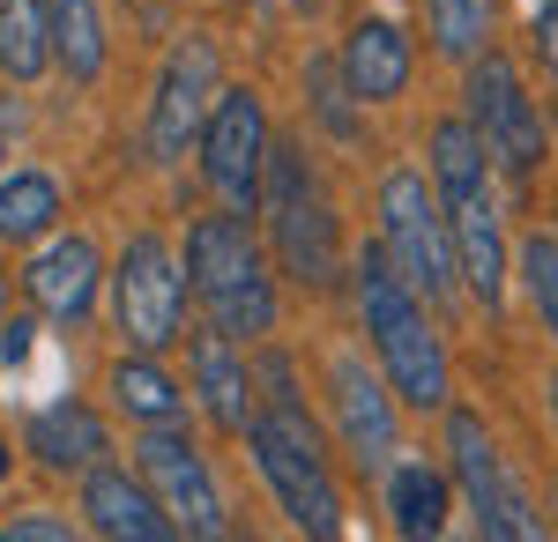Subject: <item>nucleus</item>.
<instances>
[{"label":"nucleus","mask_w":558,"mask_h":542,"mask_svg":"<svg viewBox=\"0 0 558 542\" xmlns=\"http://www.w3.org/2000/svg\"><path fill=\"white\" fill-rule=\"evenodd\" d=\"M432 171H439V215H447L454 275H462L484 305H499V291H507V238H499V201H492L484 141H476L470 120L432 126Z\"/></svg>","instance_id":"nucleus-1"},{"label":"nucleus","mask_w":558,"mask_h":542,"mask_svg":"<svg viewBox=\"0 0 558 542\" xmlns=\"http://www.w3.org/2000/svg\"><path fill=\"white\" fill-rule=\"evenodd\" d=\"M186 283L209 305L216 334H268L276 328V291H268V260L246 209L231 215H202L186 231Z\"/></svg>","instance_id":"nucleus-2"},{"label":"nucleus","mask_w":558,"mask_h":542,"mask_svg":"<svg viewBox=\"0 0 558 542\" xmlns=\"http://www.w3.org/2000/svg\"><path fill=\"white\" fill-rule=\"evenodd\" d=\"M357 305H365V328L380 342V365H387V379H395V394H402L410 409H447V349H439V334L425 328L410 283L387 275L380 252L357 260Z\"/></svg>","instance_id":"nucleus-3"},{"label":"nucleus","mask_w":558,"mask_h":542,"mask_svg":"<svg viewBox=\"0 0 558 542\" xmlns=\"http://www.w3.org/2000/svg\"><path fill=\"white\" fill-rule=\"evenodd\" d=\"M246 446H254L268 491L283 498L291 528H305V535H320V542L343 535V498H336L328 454H320L313 423L299 417V402H276L268 417H254V423H246Z\"/></svg>","instance_id":"nucleus-4"},{"label":"nucleus","mask_w":558,"mask_h":542,"mask_svg":"<svg viewBox=\"0 0 558 542\" xmlns=\"http://www.w3.org/2000/svg\"><path fill=\"white\" fill-rule=\"evenodd\" d=\"M260 209L276 231V252L299 283H328L336 275V215L320 201V178L305 171V157L291 141H268V164H260Z\"/></svg>","instance_id":"nucleus-5"},{"label":"nucleus","mask_w":558,"mask_h":542,"mask_svg":"<svg viewBox=\"0 0 558 542\" xmlns=\"http://www.w3.org/2000/svg\"><path fill=\"white\" fill-rule=\"evenodd\" d=\"M112 312H120V334L134 349H172L179 342V312H186V283L172 268V246L157 231H134L120 268H112Z\"/></svg>","instance_id":"nucleus-6"},{"label":"nucleus","mask_w":558,"mask_h":542,"mask_svg":"<svg viewBox=\"0 0 558 542\" xmlns=\"http://www.w3.org/2000/svg\"><path fill=\"white\" fill-rule=\"evenodd\" d=\"M380 223H387V252H395V275L410 291L439 297L454 283V246H447V215L425 194L417 171H387L380 178Z\"/></svg>","instance_id":"nucleus-7"},{"label":"nucleus","mask_w":558,"mask_h":542,"mask_svg":"<svg viewBox=\"0 0 558 542\" xmlns=\"http://www.w3.org/2000/svg\"><path fill=\"white\" fill-rule=\"evenodd\" d=\"M470 126L514 178H529V171L544 164V120H536V104H529V89H521L514 60H499L492 45L470 60Z\"/></svg>","instance_id":"nucleus-8"},{"label":"nucleus","mask_w":558,"mask_h":542,"mask_svg":"<svg viewBox=\"0 0 558 542\" xmlns=\"http://www.w3.org/2000/svg\"><path fill=\"white\" fill-rule=\"evenodd\" d=\"M260 164H268V112L254 89H216L209 120H202V171L231 209L260 201Z\"/></svg>","instance_id":"nucleus-9"},{"label":"nucleus","mask_w":558,"mask_h":542,"mask_svg":"<svg viewBox=\"0 0 558 542\" xmlns=\"http://www.w3.org/2000/svg\"><path fill=\"white\" fill-rule=\"evenodd\" d=\"M447 454H454V476H462V491H470L476 528H484V535H492V542H529V535H536V520H529L521 491L507 483V468H499L492 431H484L470 409H447Z\"/></svg>","instance_id":"nucleus-10"},{"label":"nucleus","mask_w":558,"mask_h":542,"mask_svg":"<svg viewBox=\"0 0 558 542\" xmlns=\"http://www.w3.org/2000/svg\"><path fill=\"white\" fill-rule=\"evenodd\" d=\"M142 476L157 483V505L172 513L179 535H223V498H216L209 460L194 454L172 423H149V439H142Z\"/></svg>","instance_id":"nucleus-11"},{"label":"nucleus","mask_w":558,"mask_h":542,"mask_svg":"<svg viewBox=\"0 0 558 542\" xmlns=\"http://www.w3.org/2000/svg\"><path fill=\"white\" fill-rule=\"evenodd\" d=\"M216 104V45L209 38H186L165 60V83H157V104H149V141H157V157H179L202 120H209Z\"/></svg>","instance_id":"nucleus-12"},{"label":"nucleus","mask_w":558,"mask_h":542,"mask_svg":"<svg viewBox=\"0 0 558 542\" xmlns=\"http://www.w3.org/2000/svg\"><path fill=\"white\" fill-rule=\"evenodd\" d=\"M97 246L89 238H52V246L31 260V297H38L45 320H60V328H83L89 305H97Z\"/></svg>","instance_id":"nucleus-13"},{"label":"nucleus","mask_w":558,"mask_h":542,"mask_svg":"<svg viewBox=\"0 0 558 542\" xmlns=\"http://www.w3.org/2000/svg\"><path fill=\"white\" fill-rule=\"evenodd\" d=\"M83 513H89V528L97 535H112V542H172V513L149 498L134 476H120V468H89V483H83Z\"/></svg>","instance_id":"nucleus-14"},{"label":"nucleus","mask_w":558,"mask_h":542,"mask_svg":"<svg viewBox=\"0 0 558 542\" xmlns=\"http://www.w3.org/2000/svg\"><path fill=\"white\" fill-rule=\"evenodd\" d=\"M336 417H343V446L357 468H387L395 454V409L373 379L357 372V357H336Z\"/></svg>","instance_id":"nucleus-15"},{"label":"nucleus","mask_w":558,"mask_h":542,"mask_svg":"<svg viewBox=\"0 0 558 542\" xmlns=\"http://www.w3.org/2000/svg\"><path fill=\"white\" fill-rule=\"evenodd\" d=\"M343 83L357 104H387V97H402V83H410V38L395 30V23H357L343 38Z\"/></svg>","instance_id":"nucleus-16"},{"label":"nucleus","mask_w":558,"mask_h":542,"mask_svg":"<svg viewBox=\"0 0 558 542\" xmlns=\"http://www.w3.org/2000/svg\"><path fill=\"white\" fill-rule=\"evenodd\" d=\"M194 379H202V402H209L216 431L246 439L254 409H246V365L231 357V334H202V342H194Z\"/></svg>","instance_id":"nucleus-17"},{"label":"nucleus","mask_w":558,"mask_h":542,"mask_svg":"<svg viewBox=\"0 0 558 542\" xmlns=\"http://www.w3.org/2000/svg\"><path fill=\"white\" fill-rule=\"evenodd\" d=\"M31 454H38L45 468H97V454H105V423L89 417L83 402L38 409V417H31Z\"/></svg>","instance_id":"nucleus-18"},{"label":"nucleus","mask_w":558,"mask_h":542,"mask_svg":"<svg viewBox=\"0 0 558 542\" xmlns=\"http://www.w3.org/2000/svg\"><path fill=\"white\" fill-rule=\"evenodd\" d=\"M45 38H52V60L75 83H89L105 67V15H97V0H45Z\"/></svg>","instance_id":"nucleus-19"},{"label":"nucleus","mask_w":558,"mask_h":542,"mask_svg":"<svg viewBox=\"0 0 558 542\" xmlns=\"http://www.w3.org/2000/svg\"><path fill=\"white\" fill-rule=\"evenodd\" d=\"M52 67V38H45L38 0H0V75L8 83H38Z\"/></svg>","instance_id":"nucleus-20"},{"label":"nucleus","mask_w":558,"mask_h":542,"mask_svg":"<svg viewBox=\"0 0 558 542\" xmlns=\"http://www.w3.org/2000/svg\"><path fill=\"white\" fill-rule=\"evenodd\" d=\"M52 215H60V186H52L45 171H8V178H0V238H8V246L45 238Z\"/></svg>","instance_id":"nucleus-21"},{"label":"nucleus","mask_w":558,"mask_h":542,"mask_svg":"<svg viewBox=\"0 0 558 542\" xmlns=\"http://www.w3.org/2000/svg\"><path fill=\"white\" fill-rule=\"evenodd\" d=\"M105 386H112V402H120L134 423H172V417H179V402H186L172 379L149 365V349H142V357H120Z\"/></svg>","instance_id":"nucleus-22"},{"label":"nucleus","mask_w":558,"mask_h":542,"mask_svg":"<svg viewBox=\"0 0 558 542\" xmlns=\"http://www.w3.org/2000/svg\"><path fill=\"white\" fill-rule=\"evenodd\" d=\"M387 513H395V535H439V520H447V483H439L432 468H395Z\"/></svg>","instance_id":"nucleus-23"},{"label":"nucleus","mask_w":558,"mask_h":542,"mask_svg":"<svg viewBox=\"0 0 558 542\" xmlns=\"http://www.w3.org/2000/svg\"><path fill=\"white\" fill-rule=\"evenodd\" d=\"M425 15H432V45L447 60H476L492 38V0H425Z\"/></svg>","instance_id":"nucleus-24"},{"label":"nucleus","mask_w":558,"mask_h":542,"mask_svg":"<svg viewBox=\"0 0 558 542\" xmlns=\"http://www.w3.org/2000/svg\"><path fill=\"white\" fill-rule=\"evenodd\" d=\"M305 83H313V112H320V120H328V134H357V120H350V83H343V67H336V60H313V67H305Z\"/></svg>","instance_id":"nucleus-25"},{"label":"nucleus","mask_w":558,"mask_h":542,"mask_svg":"<svg viewBox=\"0 0 558 542\" xmlns=\"http://www.w3.org/2000/svg\"><path fill=\"white\" fill-rule=\"evenodd\" d=\"M521 283H529V297H536L544 328L558 334V246H544V238H529V246H521Z\"/></svg>","instance_id":"nucleus-26"},{"label":"nucleus","mask_w":558,"mask_h":542,"mask_svg":"<svg viewBox=\"0 0 558 542\" xmlns=\"http://www.w3.org/2000/svg\"><path fill=\"white\" fill-rule=\"evenodd\" d=\"M536 60L558 75V0H536Z\"/></svg>","instance_id":"nucleus-27"},{"label":"nucleus","mask_w":558,"mask_h":542,"mask_svg":"<svg viewBox=\"0 0 558 542\" xmlns=\"http://www.w3.org/2000/svg\"><path fill=\"white\" fill-rule=\"evenodd\" d=\"M8 535H15V542H60V535H68V520H8Z\"/></svg>","instance_id":"nucleus-28"},{"label":"nucleus","mask_w":558,"mask_h":542,"mask_svg":"<svg viewBox=\"0 0 558 542\" xmlns=\"http://www.w3.org/2000/svg\"><path fill=\"white\" fill-rule=\"evenodd\" d=\"M8 342H0V357H8V365H23V357H31V328H23V320H8Z\"/></svg>","instance_id":"nucleus-29"},{"label":"nucleus","mask_w":558,"mask_h":542,"mask_svg":"<svg viewBox=\"0 0 558 542\" xmlns=\"http://www.w3.org/2000/svg\"><path fill=\"white\" fill-rule=\"evenodd\" d=\"M0 312H8V275H0Z\"/></svg>","instance_id":"nucleus-30"},{"label":"nucleus","mask_w":558,"mask_h":542,"mask_svg":"<svg viewBox=\"0 0 558 542\" xmlns=\"http://www.w3.org/2000/svg\"><path fill=\"white\" fill-rule=\"evenodd\" d=\"M0 157H8V126H0Z\"/></svg>","instance_id":"nucleus-31"},{"label":"nucleus","mask_w":558,"mask_h":542,"mask_svg":"<svg viewBox=\"0 0 558 542\" xmlns=\"http://www.w3.org/2000/svg\"><path fill=\"white\" fill-rule=\"evenodd\" d=\"M0 476H8V446H0Z\"/></svg>","instance_id":"nucleus-32"},{"label":"nucleus","mask_w":558,"mask_h":542,"mask_svg":"<svg viewBox=\"0 0 558 542\" xmlns=\"http://www.w3.org/2000/svg\"><path fill=\"white\" fill-rule=\"evenodd\" d=\"M291 8H320V0H291Z\"/></svg>","instance_id":"nucleus-33"},{"label":"nucleus","mask_w":558,"mask_h":542,"mask_svg":"<svg viewBox=\"0 0 558 542\" xmlns=\"http://www.w3.org/2000/svg\"><path fill=\"white\" fill-rule=\"evenodd\" d=\"M551 402H558V379H551Z\"/></svg>","instance_id":"nucleus-34"}]
</instances>
